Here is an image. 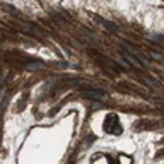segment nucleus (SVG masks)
Masks as SVG:
<instances>
[{"label":"nucleus","instance_id":"1","mask_svg":"<svg viewBox=\"0 0 164 164\" xmlns=\"http://www.w3.org/2000/svg\"><path fill=\"white\" fill-rule=\"evenodd\" d=\"M104 130L109 133H121V127L118 123V116L116 115H108L104 120Z\"/></svg>","mask_w":164,"mask_h":164},{"label":"nucleus","instance_id":"2","mask_svg":"<svg viewBox=\"0 0 164 164\" xmlns=\"http://www.w3.org/2000/svg\"><path fill=\"white\" fill-rule=\"evenodd\" d=\"M79 92H80L82 96H86V97H96V99H103V97L106 96V92L101 91V89H87V87L80 89Z\"/></svg>","mask_w":164,"mask_h":164},{"label":"nucleus","instance_id":"3","mask_svg":"<svg viewBox=\"0 0 164 164\" xmlns=\"http://www.w3.org/2000/svg\"><path fill=\"white\" fill-rule=\"evenodd\" d=\"M149 128H156V121H150V120H147V121H139L133 130L135 132H142V130H149Z\"/></svg>","mask_w":164,"mask_h":164},{"label":"nucleus","instance_id":"4","mask_svg":"<svg viewBox=\"0 0 164 164\" xmlns=\"http://www.w3.org/2000/svg\"><path fill=\"white\" fill-rule=\"evenodd\" d=\"M97 22H101L108 31H111V33H118V27H116V24L115 22H111V21H106V19H103V17H94Z\"/></svg>","mask_w":164,"mask_h":164},{"label":"nucleus","instance_id":"5","mask_svg":"<svg viewBox=\"0 0 164 164\" xmlns=\"http://www.w3.org/2000/svg\"><path fill=\"white\" fill-rule=\"evenodd\" d=\"M125 58H127L128 62L132 63V67H137V69H140V67H144V63L135 56V55H132V53H125Z\"/></svg>","mask_w":164,"mask_h":164},{"label":"nucleus","instance_id":"6","mask_svg":"<svg viewBox=\"0 0 164 164\" xmlns=\"http://www.w3.org/2000/svg\"><path fill=\"white\" fill-rule=\"evenodd\" d=\"M24 67L27 70H38V69H43V62H27L24 63Z\"/></svg>","mask_w":164,"mask_h":164},{"label":"nucleus","instance_id":"7","mask_svg":"<svg viewBox=\"0 0 164 164\" xmlns=\"http://www.w3.org/2000/svg\"><path fill=\"white\" fill-rule=\"evenodd\" d=\"M140 79L144 80V84H145V86H149V87H152V89H156V87H157V84H156V82H154L152 79L145 77V75H140Z\"/></svg>","mask_w":164,"mask_h":164},{"label":"nucleus","instance_id":"8","mask_svg":"<svg viewBox=\"0 0 164 164\" xmlns=\"http://www.w3.org/2000/svg\"><path fill=\"white\" fill-rule=\"evenodd\" d=\"M150 56H152V58H156V60H159V62H164V56L161 53H157V51H152Z\"/></svg>","mask_w":164,"mask_h":164},{"label":"nucleus","instance_id":"9","mask_svg":"<svg viewBox=\"0 0 164 164\" xmlns=\"http://www.w3.org/2000/svg\"><path fill=\"white\" fill-rule=\"evenodd\" d=\"M51 19H53V21L56 22V24H60V26L63 24V19H60L58 16H56V14H51Z\"/></svg>","mask_w":164,"mask_h":164}]
</instances>
